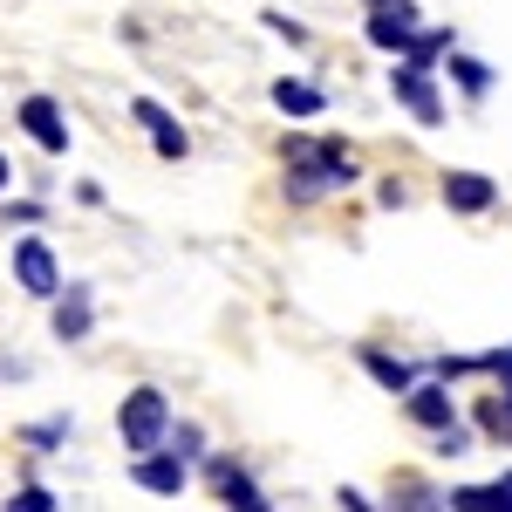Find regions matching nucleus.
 Listing matches in <instances>:
<instances>
[{"mask_svg": "<svg viewBox=\"0 0 512 512\" xmlns=\"http://www.w3.org/2000/svg\"><path fill=\"white\" fill-rule=\"evenodd\" d=\"M151 144H158V158H185V151H192V137L178 130V117L158 123V130H151Z\"/></svg>", "mask_w": 512, "mask_h": 512, "instance_id": "nucleus-17", "label": "nucleus"}, {"mask_svg": "<svg viewBox=\"0 0 512 512\" xmlns=\"http://www.w3.org/2000/svg\"><path fill=\"white\" fill-rule=\"evenodd\" d=\"M14 280H21L35 301H55V294H62V267H55L48 239H21V246H14Z\"/></svg>", "mask_w": 512, "mask_h": 512, "instance_id": "nucleus-5", "label": "nucleus"}, {"mask_svg": "<svg viewBox=\"0 0 512 512\" xmlns=\"http://www.w3.org/2000/svg\"><path fill=\"white\" fill-rule=\"evenodd\" d=\"M274 110H280V117H321V110H328V96H321L315 82L280 76V82H274Z\"/></svg>", "mask_w": 512, "mask_h": 512, "instance_id": "nucleus-11", "label": "nucleus"}, {"mask_svg": "<svg viewBox=\"0 0 512 512\" xmlns=\"http://www.w3.org/2000/svg\"><path fill=\"white\" fill-rule=\"evenodd\" d=\"M14 512H55V499H48L41 485H21V492H14Z\"/></svg>", "mask_w": 512, "mask_h": 512, "instance_id": "nucleus-21", "label": "nucleus"}, {"mask_svg": "<svg viewBox=\"0 0 512 512\" xmlns=\"http://www.w3.org/2000/svg\"><path fill=\"white\" fill-rule=\"evenodd\" d=\"M355 178H362V164L355 151H342L335 137L315 144V137H287V198L294 205H315L328 192H349Z\"/></svg>", "mask_w": 512, "mask_h": 512, "instance_id": "nucleus-1", "label": "nucleus"}, {"mask_svg": "<svg viewBox=\"0 0 512 512\" xmlns=\"http://www.w3.org/2000/svg\"><path fill=\"white\" fill-rule=\"evenodd\" d=\"M492 198H499V185H492L485 171H451V178H444V205L465 212V219H472V212H492Z\"/></svg>", "mask_w": 512, "mask_h": 512, "instance_id": "nucleus-9", "label": "nucleus"}, {"mask_svg": "<svg viewBox=\"0 0 512 512\" xmlns=\"http://www.w3.org/2000/svg\"><path fill=\"white\" fill-rule=\"evenodd\" d=\"M21 437H28V444H62V437H69V424H28Z\"/></svg>", "mask_w": 512, "mask_h": 512, "instance_id": "nucleus-22", "label": "nucleus"}, {"mask_svg": "<svg viewBox=\"0 0 512 512\" xmlns=\"http://www.w3.org/2000/svg\"><path fill=\"white\" fill-rule=\"evenodd\" d=\"M55 335H62V342H82V335H89V287L55 294Z\"/></svg>", "mask_w": 512, "mask_h": 512, "instance_id": "nucleus-12", "label": "nucleus"}, {"mask_svg": "<svg viewBox=\"0 0 512 512\" xmlns=\"http://www.w3.org/2000/svg\"><path fill=\"white\" fill-rule=\"evenodd\" d=\"M137 485L158 492V499H178V492H185V458H178V451H171V458L144 451V458H137Z\"/></svg>", "mask_w": 512, "mask_h": 512, "instance_id": "nucleus-10", "label": "nucleus"}, {"mask_svg": "<svg viewBox=\"0 0 512 512\" xmlns=\"http://www.w3.org/2000/svg\"><path fill=\"white\" fill-rule=\"evenodd\" d=\"M478 369H485V376H499L506 396H512V342H506V349H492V355H478Z\"/></svg>", "mask_w": 512, "mask_h": 512, "instance_id": "nucleus-20", "label": "nucleus"}, {"mask_svg": "<svg viewBox=\"0 0 512 512\" xmlns=\"http://www.w3.org/2000/svg\"><path fill=\"white\" fill-rule=\"evenodd\" d=\"M362 369H369L390 396H403L410 383H417V369H410V362H396V355H383V349H362Z\"/></svg>", "mask_w": 512, "mask_h": 512, "instance_id": "nucleus-13", "label": "nucleus"}, {"mask_svg": "<svg viewBox=\"0 0 512 512\" xmlns=\"http://www.w3.org/2000/svg\"><path fill=\"white\" fill-rule=\"evenodd\" d=\"M117 431H123V451H164V431H171V396L164 390H130L123 396V410H117Z\"/></svg>", "mask_w": 512, "mask_h": 512, "instance_id": "nucleus-2", "label": "nucleus"}, {"mask_svg": "<svg viewBox=\"0 0 512 512\" xmlns=\"http://www.w3.org/2000/svg\"><path fill=\"white\" fill-rule=\"evenodd\" d=\"M390 96L410 110L417 123H444V96H437L431 69H417V62H396L390 69Z\"/></svg>", "mask_w": 512, "mask_h": 512, "instance_id": "nucleus-4", "label": "nucleus"}, {"mask_svg": "<svg viewBox=\"0 0 512 512\" xmlns=\"http://www.w3.org/2000/svg\"><path fill=\"white\" fill-rule=\"evenodd\" d=\"M444 69H451V82H458L465 96H485V89H492V69H485L478 55H458V48H444Z\"/></svg>", "mask_w": 512, "mask_h": 512, "instance_id": "nucleus-14", "label": "nucleus"}, {"mask_svg": "<svg viewBox=\"0 0 512 512\" xmlns=\"http://www.w3.org/2000/svg\"><path fill=\"white\" fill-rule=\"evenodd\" d=\"M424 28V7L417 0H369V21H362V35L376 41L383 55H403V41Z\"/></svg>", "mask_w": 512, "mask_h": 512, "instance_id": "nucleus-3", "label": "nucleus"}, {"mask_svg": "<svg viewBox=\"0 0 512 512\" xmlns=\"http://www.w3.org/2000/svg\"><path fill=\"white\" fill-rule=\"evenodd\" d=\"M492 492H499V512H512V472H499V478H492Z\"/></svg>", "mask_w": 512, "mask_h": 512, "instance_id": "nucleus-23", "label": "nucleus"}, {"mask_svg": "<svg viewBox=\"0 0 512 512\" xmlns=\"http://www.w3.org/2000/svg\"><path fill=\"white\" fill-rule=\"evenodd\" d=\"M164 444H171L178 458H198V451H205V431H198V424H171V431H164Z\"/></svg>", "mask_w": 512, "mask_h": 512, "instance_id": "nucleus-18", "label": "nucleus"}, {"mask_svg": "<svg viewBox=\"0 0 512 512\" xmlns=\"http://www.w3.org/2000/svg\"><path fill=\"white\" fill-rule=\"evenodd\" d=\"M7 178H14V171H7V158H0V185H7Z\"/></svg>", "mask_w": 512, "mask_h": 512, "instance_id": "nucleus-24", "label": "nucleus"}, {"mask_svg": "<svg viewBox=\"0 0 512 512\" xmlns=\"http://www.w3.org/2000/svg\"><path fill=\"white\" fill-rule=\"evenodd\" d=\"M21 130L35 137L48 158L69 151V123H62V103H55V96H28V103H21Z\"/></svg>", "mask_w": 512, "mask_h": 512, "instance_id": "nucleus-6", "label": "nucleus"}, {"mask_svg": "<svg viewBox=\"0 0 512 512\" xmlns=\"http://www.w3.org/2000/svg\"><path fill=\"white\" fill-rule=\"evenodd\" d=\"M465 451H472V424H458V417H451V424L437 431V458H465Z\"/></svg>", "mask_w": 512, "mask_h": 512, "instance_id": "nucleus-16", "label": "nucleus"}, {"mask_svg": "<svg viewBox=\"0 0 512 512\" xmlns=\"http://www.w3.org/2000/svg\"><path fill=\"white\" fill-rule=\"evenodd\" d=\"M478 424H485L492 437H512V403H506V396H492V403L478 410Z\"/></svg>", "mask_w": 512, "mask_h": 512, "instance_id": "nucleus-19", "label": "nucleus"}, {"mask_svg": "<svg viewBox=\"0 0 512 512\" xmlns=\"http://www.w3.org/2000/svg\"><path fill=\"white\" fill-rule=\"evenodd\" d=\"M205 478H212V492H219L226 506H239V512H274V506H267V492L239 472V465H226V458H212V472H205Z\"/></svg>", "mask_w": 512, "mask_h": 512, "instance_id": "nucleus-8", "label": "nucleus"}, {"mask_svg": "<svg viewBox=\"0 0 512 512\" xmlns=\"http://www.w3.org/2000/svg\"><path fill=\"white\" fill-rule=\"evenodd\" d=\"M444 48H451V35H444V28H417V35L403 41V62H417V69H431V62L444 55Z\"/></svg>", "mask_w": 512, "mask_h": 512, "instance_id": "nucleus-15", "label": "nucleus"}, {"mask_svg": "<svg viewBox=\"0 0 512 512\" xmlns=\"http://www.w3.org/2000/svg\"><path fill=\"white\" fill-rule=\"evenodd\" d=\"M403 410H410V417H417L424 431H444V424L458 417V403H451V390H444V383H424V376H417V383L403 390Z\"/></svg>", "mask_w": 512, "mask_h": 512, "instance_id": "nucleus-7", "label": "nucleus"}]
</instances>
